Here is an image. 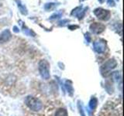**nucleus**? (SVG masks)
<instances>
[{"mask_svg": "<svg viewBox=\"0 0 124 116\" xmlns=\"http://www.w3.org/2000/svg\"><path fill=\"white\" fill-rule=\"evenodd\" d=\"M105 1H106V0H99V2L100 3H103Z\"/></svg>", "mask_w": 124, "mask_h": 116, "instance_id": "24", "label": "nucleus"}, {"mask_svg": "<svg viewBox=\"0 0 124 116\" xmlns=\"http://www.w3.org/2000/svg\"><path fill=\"white\" fill-rule=\"evenodd\" d=\"M116 1H119V0H116Z\"/></svg>", "mask_w": 124, "mask_h": 116, "instance_id": "26", "label": "nucleus"}, {"mask_svg": "<svg viewBox=\"0 0 124 116\" xmlns=\"http://www.w3.org/2000/svg\"><path fill=\"white\" fill-rule=\"evenodd\" d=\"M65 87L67 89L68 92L70 94V95H72L73 94V87H72V84L70 80H67L65 83Z\"/></svg>", "mask_w": 124, "mask_h": 116, "instance_id": "11", "label": "nucleus"}, {"mask_svg": "<svg viewBox=\"0 0 124 116\" xmlns=\"http://www.w3.org/2000/svg\"><path fill=\"white\" fill-rule=\"evenodd\" d=\"M82 9V6H78V7H76L75 9H74L73 10H72V12H71V15H75V16H77V15L78 14V13Z\"/></svg>", "mask_w": 124, "mask_h": 116, "instance_id": "16", "label": "nucleus"}, {"mask_svg": "<svg viewBox=\"0 0 124 116\" xmlns=\"http://www.w3.org/2000/svg\"><path fill=\"white\" fill-rule=\"evenodd\" d=\"M13 31H14L15 33H19V29H18L17 26H14L13 27Z\"/></svg>", "mask_w": 124, "mask_h": 116, "instance_id": "22", "label": "nucleus"}, {"mask_svg": "<svg viewBox=\"0 0 124 116\" xmlns=\"http://www.w3.org/2000/svg\"><path fill=\"white\" fill-rule=\"evenodd\" d=\"M23 33H24L25 34L27 35V36H36V33H35L32 29H30L26 26L23 27Z\"/></svg>", "mask_w": 124, "mask_h": 116, "instance_id": "10", "label": "nucleus"}, {"mask_svg": "<svg viewBox=\"0 0 124 116\" xmlns=\"http://www.w3.org/2000/svg\"><path fill=\"white\" fill-rule=\"evenodd\" d=\"M12 38V34L9 29H5L0 33V43L4 44V43L8 42Z\"/></svg>", "mask_w": 124, "mask_h": 116, "instance_id": "7", "label": "nucleus"}, {"mask_svg": "<svg viewBox=\"0 0 124 116\" xmlns=\"http://www.w3.org/2000/svg\"><path fill=\"white\" fill-rule=\"evenodd\" d=\"M15 1L16 2V3H17V6H18V8L19 9V12H20L23 15H26L28 14V11H27L26 6L24 5V4L22 3V2L20 1V0H15Z\"/></svg>", "mask_w": 124, "mask_h": 116, "instance_id": "8", "label": "nucleus"}, {"mask_svg": "<svg viewBox=\"0 0 124 116\" xmlns=\"http://www.w3.org/2000/svg\"><path fill=\"white\" fill-rule=\"evenodd\" d=\"M26 104L28 106L31 110L34 111H39L42 109L43 104L40 100L33 96H28L26 98Z\"/></svg>", "mask_w": 124, "mask_h": 116, "instance_id": "1", "label": "nucleus"}, {"mask_svg": "<svg viewBox=\"0 0 124 116\" xmlns=\"http://www.w3.org/2000/svg\"><path fill=\"white\" fill-rule=\"evenodd\" d=\"M56 6H57V4L56 3H54V2L46 3L45 6H44V9L46 11H50V10H53V9H55Z\"/></svg>", "mask_w": 124, "mask_h": 116, "instance_id": "13", "label": "nucleus"}, {"mask_svg": "<svg viewBox=\"0 0 124 116\" xmlns=\"http://www.w3.org/2000/svg\"><path fill=\"white\" fill-rule=\"evenodd\" d=\"M89 29H90L91 32L93 33L100 34L105 30V29H106V26H105L103 24H102V23L93 22L91 24L90 27H89Z\"/></svg>", "mask_w": 124, "mask_h": 116, "instance_id": "6", "label": "nucleus"}, {"mask_svg": "<svg viewBox=\"0 0 124 116\" xmlns=\"http://www.w3.org/2000/svg\"><path fill=\"white\" fill-rule=\"evenodd\" d=\"M76 28H78V26H69V29H71V30H74V29H76Z\"/></svg>", "mask_w": 124, "mask_h": 116, "instance_id": "23", "label": "nucleus"}, {"mask_svg": "<svg viewBox=\"0 0 124 116\" xmlns=\"http://www.w3.org/2000/svg\"><path fill=\"white\" fill-rule=\"evenodd\" d=\"M39 72L44 80L50 78V64L46 60H41L39 62Z\"/></svg>", "mask_w": 124, "mask_h": 116, "instance_id": "2", "label": "nucleus"}, {"mask_svg": "<svg viewBox=\"0 0 124 116\" xmlns=\"http://www.w3.org/2000/svg\"><path fill=\"white\" fill-rule=\"evenodd\" d=\"M94 14L96 15V17L100 20L102 21H107L109 19L111 13L107 9H104L102 8H97L94 10Z\"/></svg>", "mask_w": 124, "mask_h": 116, "instance_id": "4", "label": "nucleus"}, {"mask_svg": "<svg viewBox=\"0 0 124 116\" xmlns=\"http://www.w3.org/2000/svg\"><path fill=\"white\" fill-rule=\"evenodd\" d=\"M94 50L98 53H103L106 49V42L103 40H99L93 43Z\"/></svg>", "mask_w": 124, "mask_h": 116, "instance_id": "5", "label": "nucleus"}, {"mask_svg": "<svg viewBox=\"0 0 124 116\" xmlns=\"http://www.w3.org/2000/svg\"><path fill=\"white\" fill-rule=\"evenodd\" d=\"M97 104H98V101H97V98H95V97H93V98H91L90 102H89V108H90V109L92 110H94L95 108H96L97 106Z\"/></svg>", "mask_w": 124, "mask_h": 116, "instance_id": "9", "label": "nucleus"}, {"mask_svg": "<svg viewBox=\"0 0 124 116\" xmlns=\"http://www.w3.org/2000/svg\"><path fill=\"white\" fill-rule=\"evenodd\" d=\"M87 9H88V7H86V8H85V9H81V10L79 12V13H78V14L77 15V17L79 19H82V18L85 16V13H86Z\"/></svg>", "mask_w": 124, "mask_h": 116, "instance_id": "15", "label": "nucleus"}, {"mask_svg": "<svg viewBox=\"0 0 124 116\" xmlns=\"http://www.w3.org/2000/svg\"><path fill=\"white\" fill-rule=\"evenodd\" d=\"M113 76H114V77L116 78V80H120V76H119V72H114V73H113Z\"/></svg>", "mask_w": 124, "mask_h": 116, "instance_id": "20", "label": "nucleus"}, {"mask_svg": "<svg viewBox=\"0 0 124 116\" xmlns=\"http://www.w3.org/2000/svg\"><path fill=\"white\" fill-rule=\"evenodd\" d=\"M107 4H108V6H109L111 7H114L116 6L114 0H107Z\"/></svg>", "mask_w": 124, "mask_h": 116, "instance_id": "19", "label": "nucleus"}, {"mask_svg": "<svg viewBox=\"0 0 124 116\" xmlns=\"http://www.w3.org/2000/svg\"><path fill=\"white\" fill-rule=\"evenodd\" d=\"M116 66H117V62H116L114 59H110L107 60L106 63L102 65V67L100 68V71L104 77H107L109 74V71L111 70L114 69Z\"/></svg>", "mask_w": 124, "mask_h": 116, "instance_id": "3", "label": "nucleus"}, {"mask_svg": "<svg viewBox=\"0 0 124 116\" xmlns=\"http://www.w3.org/2000/svg\"><path fill=\"white\" fill-rule=\"evenodd\" d=\"M78 109H79V112H80V114L81 115V116H85V113H84V111H83V108H82V106L81 105V104H80V102H78Z\"/></svg>", "mask_w": 124, "mask_h": 116, "instance_id": "17", "label": "nucleus"}, {"mask_svg": "<svg viewBox=\"0 0 124 116\" xmlns=\"http://www.w3.org/2000/svg\"><path fill=\"white\" fill-rule=\"evenodd\" d=\"M55 116H68L67 110L64 108H59L58 110H57Z\"/></svg>", "mask_w": 124, "mask_h": 116, "instance_id": "12", "label": "nucleus"}, {"mask_svg": "<svg viewBox=\"0 0 124 116\" xmlns=\"http://www.w3.org/2000/svg\"><path fill=\"white\" fill-rule=\"evenodd\" d=\"M85 39H86L88 42H90L91 38H90V36H89V33H85Z\"/></svg>", "mask_w": 124, "mask_h": 116, "instance_id": "21", "label": "nucleus"}, {"mask_svg": "<svg viewBox=\"0 0 124 116\" xmlns=\"http://www.w3.org/2000/svg\"><path fill=\"white\" fill-rule=\"evenodd\" d=\"M70 22V20L69 19H64V20H62L61 22H59V26H65L67 23Z\"/></svg>", "mask_w": 124, "mask_h": 116, "instance_id": "18", "label": "nucleus"}, {"mask_svg": "<svg viewBox=\"0 0 124 116\" xmlns=\"http://www.w3.org/2000/svg\"><path fill=\"white\" fill-rule=\"evenodd\" d=\"M80 1H81V2H83V1H85V0H80Z\"/></svg>", "mask_w": 124, "mask_h": 116, "instance_id": "25", "label": "nucleus"}, {"mask_svg": "<svg viewBox=\"0 0 124 116\" xmlns=\"http://www.w3.org/2000/svg\"><path fill=\"white\" fill-rule=\"evenodd\" d=\"M62 13H63V12H62V11L56 12V13H54L51 15V16L50 17V19H56L60 18V17H61Z\"/></svg>", "mask_w": 124, "mask_h": 116, "instance_id": "14", "label": "nucleus"}]
</instances>
